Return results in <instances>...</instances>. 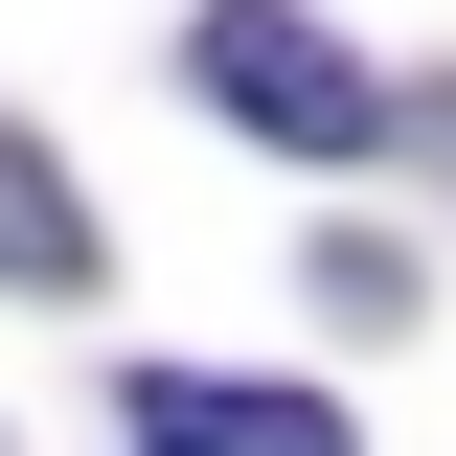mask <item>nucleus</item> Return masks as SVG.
<instances>
[{"instance_id": "f03ea898", "label": "nucleus", "mask_w": 456, "mask_h": 456, "mask_svg": "<svg viewBox=\"0 0 456 456\" xmlns=\"http://www.w3.org/2000/svg\"><path fill=\"white\" fill-rule=\"evenodd\" d=\"M137 456H342V388H251V365H137L114 388Z\"/></svg>"}, {"instance_id": "f257e3e1", "label": "nucleus", "mask_w": 456, "mask_h": 456, "mask_svg": "<svg viewBox=\"0 0 456 456\" xmlns=\"http://www.w3.org/2000/svg\"><path fill=\"white\" fill-rule=\"evenodd\" d=\"M183 92H206L228 137H297V160H365V137H388V69L342 46V23H297V0H206V23H183Z\"/></svg>"}, {"instance_id": "7ed1b4c3", "label": "nucleus", "mask_w": 456, "mask_h": 456, "mask_svg": "<svg viewBox=\"0 0 456 456\" xmlns=\"http://www.w3.org/2000/svg\"><path fill=\"white\" fill-rule=\"evenodd\" d=\"M0 297H92V206L46 137H0Z\"/></svg>"}]
</instances>
